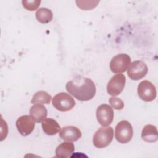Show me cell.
I'll list each match as a JSON object with an SVG mask.
<instances>
[{
  "label": "cell",
  "mask_w": 158,
  "mask_h": 158,
  "mask_svg": "<svg viewBox=\"0 0 158 158\" xmlns=\"http://www.w3.org/2000/svg\"><path fill=\"white\" fill-rule=\"evenodd\" d=\"M66 89L76 99L81 101L91 100L95 95L96 89L89 78L77 76L66 84Z\"/></svg>",
  "instance_id": "cell-1"
},
{
  "label": "cell",
  "mask_w": 158,
  "mask_h": 158,
  "mask_svg": "<svg viewBox=\"0 0 158 158\" xmlns=\"http://www.w3.org/2000/svg\"><path fill=\"white\" fill-rule=\"evenodd\" d=\"M113 137V128L111 127H102L95 132L93 138V143L95 147L104 148L112 142Z\"/></svg>",
  "instance_id": "cell-2"
},
{
  "label": "cell",
  "mask_w": 158,
  "mask_h": 158,
  "mask_svg": "<svg viewBox=\"0 0 158 158\" xmlns=\"http://www.w3.org/2000/svg\"><path fill=\"white\" fill-rule=\"evenodd\" d=\"M52 104L57 110L67 112L73 109L75 105V101L69 94L61 92L54 96L52 99Z\"/></svg>",
  "instance_id": "cell-3"
},
{
  "label": "cell",
  "mask_w": 158,
  "mask_h": 158,
  "mask_svg": "<svg viewBox=\"0 0 158 158\" xmlns=\"http://www.w3.org/2000/svg\"><path fill=\"white\" fill-rule=\"evenodd\" d=\"M133 135V127L131 123L127 120L119 122L115 127V138L118 142L122 144L128 143Z\"/></svg>",
  "instance_id": "cell-4"
},
{
  "label": "cell",
  "mask_w": 158,
  "mask_h": 158,
  "mask_svg": "<svg viewBox=\"0 0 158 158\" xmlns=\"http://www.w3.org/2000/svg\"><path fill=\"white\" fill-rule=\"evenodd\" d=\"M131 62L130 57L124 53L119 54L114 56L110 62V70L116 73L125 72Z\"/></svg>",
  "instance_id": "cell-5"
},
{
  "label": "cell",
  "mask_w": 158,
  "mask_h": 158,
  "mask_svg": "<svg viewBox=\"0 0 158 158\" xmlns=\"http://www.w3.org/2000/svg\"><path fill=\"white\" fill-rule=\"evenodd\" d=\"M138 94L142 100L151 102L156 98L157 92L155 86L151 81L144 80L138 86Z\"/></svg>",
  "instance_id": "cell-6"
},
{
  "label": "cell",
  "mask_w": 158,
  "mask_h": 158,
  "mask_svg": "<svg viewBox=\"0 0 158 158\" xmlns=\"http://www.w3.org/2000/svg\"><path fill=\"white\" fill-rule=\"evenodd\" d=\"M126 82V78L123 74L118 73L113 76L107 85V91L109 94L115 96L123 91Z\"/></svg>",
  "instance_id": "cell-7"
},
{
  "label": "cell",
  "mask_w": 158,
  "mask_h": 158,
  "mask_svg": "<svg viewBox=\"0 0 158 158\" xmlns=\"http://www.w3.org/2000/svg\"><path fill=\"white\" fill-rule=\"evenodd\" d=\"M128 77L133 80H139L146 76L148 73V67L145 62L141 60H135L130 64L127 69Z\"/></svg>",
  "instance_id": "cell-8"
},
{
  "label": "cell",
  "mask_w": 158,
  "mask_h": 158,
  "mask_svg": "<svg viewBox=\"0 0 158 158\" xmlns=\"http://www.w3.org/2000/svg\"><path fill=\"white\" fill-rule=\"evenodd\" d=\"M96 114L98 122L102 127L109 125L113 121L114 110L108 104L100 105L98 107Z\"/></svg>",
  "instance_id": "cell-9"
},
{
  "label": "cell",
  "mask_w": 158,
  "mask_h": 158,
  "mask_svg": "<svg viewBox=\"0 0 158 158\" xmlns=\"http://www.w3.org/2000/svg\"><path fill=\"white\" fill-rule=\"evenodd\" d=\"M35 121L30 115H22L16 121V127L18 131L23 136L30 135L34 130Z\"/></svg>",
  "instance_id": "cell-10"
},
{
  "label": "cell",
  "mask_w": 158,
  "mask_h": 158,
  "mask_svg": "<svg viewBox=\"0 0 158 158\" xmlns=\"http://www.w3.org/2000/svg\"><path fill=\"white\" fill-rule=\"evenodd\" d=\"M60 138L68 141H76L81 136L80 130L74 126H67L62 128L59 132Z\"/></svg>",
  "instance_id": "cell-11"
},
{
  "label": "cell",
  "mask_w": 158,
  "mask_h": 158,
  "mask_svg": "<svg viewBox=\"0 0 158 158\" xmlns=\"http://www.w3.org/2000/svg\"><path fill=\"white\" fill-rule=\"evenodd\" d=\"M30 115L36 122H41L46 118L48 111L46 108L42 104L36 103L30 109Z\"/></svg>",
  "instance_id": "cell-12"
},
{
  "label": "cell",
  "mask_w": 158,
  "mask_h": 158,
  "mask_svg": "<svg viewBox=\"0 0 158 158\" xmlns=\"http://www.w3.org/2000/svg\"><path fill=\"white\" fill-rule=\"evenodd\" d=\"M41 126L43 131L50 136L56 135L60 130V127L57 122L51 118H44L42 121Z\"/></svg>",
  "instance_id": "cell-13"
},
{
  "label": "cell",
  "mask_w": 158,
  "mask_h": 158,
  "mask_svg": "<svg viewBox=\"0 0 158 158\" xmlns=\"http://www.w3.org/2000/svg\"><path fill=\"white\" fill-rule=\"evenodd\" d=\"M141 138L146 142H156L158 139V132L156 127L150 124L146 125L141 131Z\"/></svg>",
  "instance_id": "cell-14"
},
{
  "label": "cell",
  "mask_w": 158,
  "mask_h": 158,
  "mask_svg": "<svg viewBox=\"0 0 158 158\" xmlns=\"http://www.w3.org/2000/svg\"><path fill=\"white\" fill-rule=\"evenodd\" d=\"M75 150L74 144L70 142H64L56 149V156L59 158L71 157Z\"/></svg>",
  "instance_id": "cell-15"
},
{
  "label": "cell",
  "mask_w": 158,
  "mask_h": 158,
  "mask_svg": "<svg viewBox=\"0 0 158 158\" xmlns=\"http://www.w3.org/2000/svg\"><path fill=\"white\" fill-rule=\"evenodd\" d=\"M35 15L37 20L41 23H47L50 22L53 17L52 11L45 7L40 8L37 10Z\"/></svg>",
  "instance_id": "cell-16"
},
{
  "label": "cell",
  "mask_w": 158,
  "mask_h": 158,
  "mask_svg": "<svg viewBox=\"0 0 158 158\" xmlns=\"http://www.w3.org/2000/svg\"><path fill=\"white\" fill-rule=\"evenodd\" d=\"M51 99V96L47 92L44 91H39L33 95L31 101V103L48 104L50 103Z\"/></svg>",
  "instance_id": "cell-17"
},
{
  "label": "cell",
  "mask_w": 158,
  "mask_h": 158,
  "mask_svg": "<svg viewBox=\"0 0 158 158\" xmlns=\"http://www.w3.org/2000/svg\"><path fill=\"white\" fill-rule=\"evenodd\" d=\"M99 1H76L77 6L81 9L85 10H91L97 6Z\"/></svg>",
  "instance_id": "cell-18"
},
{
  "label": "cell",
  "mask_w": 158,
  "mask_h": 158,
  "mask_svg": "<svg viewBox=\"0 0 158 158\" xmlns=\"http://www.w3.org/2000/svg\"><path fill=\"white\" fill-rule=\"evenodd\" d=\"M23 7L30 11L37 9L41 4L40 0H23L22 1Z\"/></svg>",
  "instance_id": "cell-19"
},
{
  "label": "cell",
  "mask_w": 158,
  "mask_h": 158,
  "mask_svg": "<svg viewBox=\"0 0 158 158\" xmlns=\"http://www.w3.org/2000/svg\"><path fill=\"white\" fill-rule=\"evenodd\" d=\"M109 102L111 106L116 110H121L124 107V103L122 99L115 96H112L109 98Z\"/></svg>",
  "instance_id": "cell-20"
}]
</instances>
